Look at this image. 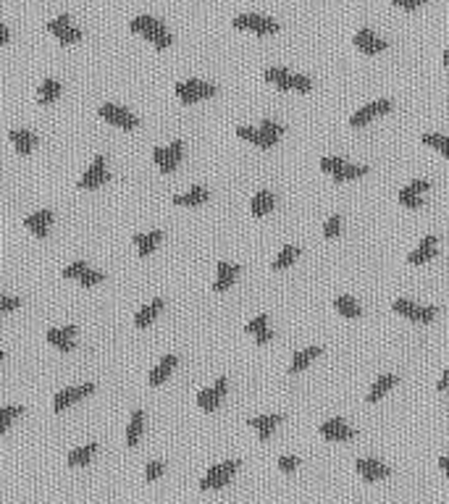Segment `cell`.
Wrapping results in <instances>:
<instances>
[{"mask_svg":"<svg viewBox=\"0 0 449 504\" xmlns=\"http://www.w3.org/2000/svg\"><path fill=\"white\" fill-rule=\"evenodd\" d=\"M129 30L135 32V34H139V37H145L158 50H165V47H171V43H174V37L163 27V21H158L152 16H137V19H132L129 21Z\"/></svg>","mask_w":449,"mask_h":504,"instance_id":"obj_1","label":"cell"},{"mask_svg":"<svg viewBox=\"0 0 449 504\" xmlns=\"http://www.w3.org/2000/svg\"><path fill=\"white\" fill-rule=\"evenodd\" d=\"M263 76H266L268 84L284 89V92L286 89H297V92H310V89H313V82H310L308 76L292 74V71H286V69H266Z\"/></svg>","mask_w":449,"mask_h":504,"instance_id":"obj_2","label":"cell"},{"mask_svg":"<svg viewBox=\"0 0 449 504\" xmlns=\"http://www.w3.org/2000/svg\"><path fill=\"white\" fill-rule=\"evenodd\" d=\"M218 89L216 84H208V82H200V79H187V82H179L176 84V98H179L184 105H195L200 100H210Z\"/></svg>","mask_w":449,"mask_h":504,"instance_id":"obj_3","label":"cell"},{"mask_svg":"<svg viewBox=\"0 0 449 504\" xmlns=\"http://www.w3.org/2000/svg\"><path fill=\"white\" fill-rule=\"evenodd\" d=\"M231 27H234V30H242V32H255L257 37H268V34H276V32H279V21H273V19L260 16V14H242L231 21Z\"/></svg>","mask_w":449,"mask_h":504,"instance_id":"obj_4","label":"cell"},{"mask_svg":"<svg viewBox=\"0 0 449 504\" xmlns=\"http://www.w3.org/2000/svg\"><path fill=\"white\" fill-rule=\"evenodd\" d=\"M237 470H240V460H226V462H221V465H213L208 473L203 475L200 489L203 491L224 489L226 483H231V478H234Z\"/></svg>","mask_w":449,"mask_h":504,"instance_id":"obj_5","label":"cell"},{"mask_svg":"<svg viewBox=\"0 0 449 504\" xmlns=\"http://www.w3.org/2000/svg\"><path fill=\"white\" fill-rule=\"evenodd\" d=\"M111 181L108 174V163H105V155H95L92 165L84 171V176L76 181V190H100Z\"/></svg>","mask_w":449,"mask_h":504,"instance_id":"obj_6","label":"cell"},{"mask_svg":"<svg viewBox=\"0 0 449 504\" xmlns=\"http://www.w3.org/2000/svg\"><path fill=\"white\" fill-rule=\"evenodd\" d=\"M97 113H100V119H105L111 126H119V129H126V132H132V129L139 126V119H137L132 111L121 108V105L105 103L97 108Z\"/></svg>","mask_w":449,"mask_h":504,"instance_id":"obj_7","label":"cell"},{"mask_svg":"<svg viewBox=\"0 0 449 504\" xmlns=\"http://www.w3.org/2000/svg\"><path fill=\"white\" fill-rule=\"evenodd\" d=\"M391 310L397 315L410 318L413 323H431L436 318V308H423L418 302H410V299H394L391 302Z\"/></svg>","mask_w":449,"mask_h":504,"instance_id":"obj_8","label":"cell"},{"mask_svg":"<svg viewBox=\"0 0 449 504\" xmlns=\"http://www.w3.org/2000/svg\"><path fill=\"white\" fill-rule=\"evenodd\" d=\"M47 32L56 34L58 43H63V45H76L84 40V32L79 30V27H74L71 19L66 14L58 16V19H53V21H47Z\"/></svg>","mask_w":449,"mask_h":504,"instance_id":"obj_9","label":"cell"},{"mask_svg":"<svg viewBox=\"0 0 449 504\" xmlns=\"http://www.w3.org/2000/svg\"><path fill=\"white\" fill-rule=\"evenodd\" d=\"M226 389H229V378H218L210 389H200V391H197V404H200V410L216 413V410L221 407V402H224Z\"/></svg>","mask_w":449,"mask_h":504,"instance_id":"obj_10","label":"cell"},{"mask_svg":"<svg viewBox=\"0 0 449 504\" xmlns=\"http://www.w3.org/2000/svg\"><path fill=\"white\" fill-rule=\"evenodd\" d=\"M391 108V100H376V103H368L362 105L360 111H355L352 116H349V126H355V129H360V126H368L373 119H378V116H387Z\"/></svg>","mask_w":449,"mask_h":504,"instance_id":"obj_11","label":"cell"},{"mask_svg":"<svg viewBox=\"0 0 449 504\" xmlns=\"http://www.w3.org/2000/svg\"><path fill=\"white\" fill-rule=\"evenodd\" d=\"M92 391H95V384L66 386V389H60L58 394H56V400H53V410H56V413H63L66 407H71V404H76L79 400L90 397Z\"/></svg>","mask_w":449,"mask_h":504,"instance_id":"obj_12","label":"cell"},{"mask_svg":"<svg viewBox=\"0 0 449 504\" xmlns=\"http://www.w3.org/2000/svg\"><path fill=\"white\" fill-rule=\"evenodd\" d=\"M426 190H431V181L415 179V181H410L404 190H400V203L410 210H420L423 208V192H426Z\"/></svg>","mask_w":449,"mask_h":504,"instance_id":"obj_13","label":"cell"},{"mask_svg":"<svg viewBox=\"0 0 449 504\" xmlns=\"http://www.w3.org/2000/svg\"><path fill=\"white\" fill-rule=\"evenodd\" d=\"M76 334H79V328H76V326L50 328V331L45 334V339H47V344H53L58 352H74Z\"/></svg>","mask_w":449,"mask_h":504,"instance_id":"obj_14","label":"cell"},{"mask_svg":"<svg viewBox=\"0 0 449 504\" xmlns=\"http://www.w3.org/2000/svg\"><path fill=\"white\" fill-rule=\"evenodd\" d=\"M352 43H355V47H358L360 53H365V56H378V53H384V50L389 47L387 40H381V37L373 34L368 27H365V30H360L358 34H355V40H352Z\"/></svg>","mask_w":449,"mask_h":504,"instance_id":"obj_15","label":"cell"},{"mask_svg":"<svg viewBox=\"0 0 449 504\" xmlns=\"http://www.w3.org/2000/svg\"><path fill=\"white\" fill-rule=\"evenodd\" d=\"M318 431H321V436H323L326 442H349V439L355 436V431L349 428L345 420H339V417L326 420Z\"/></svg>","mask_w":449,"mask_h":504,"instance_id":"obj_16","label":"cell"},{"mask_svg":"<svg viewBox=\"0 0 449 504\" xmlns=\"http://www.w3.org/2000/svg\"><path fill=\"white\" fill-rule=\"evenodd\" d=\"M355 468H358V473L362 481H368V483H373V481H384V478H389V468L384 465V462H378V460H358L355 462Z\"/></svg>","mask_w":449,"mask_h":504,"instance_id":"obj_17","label":"cell"},{"mask_svg":"<svg viewBox=\"0 0 449 504\" xmlns=\"http://www.w3.org/2000/svg\"><path fill=\"white\" fill-rule=\"evenodd\" d=\"M237 137H242V139L253 142L255 148H263V150H270L279 145V139L270 137V134H266L260 126H257V129H253V126H237Z\"/></svg>","mask_w":449,"mask_h":504,"instance_id":"obj_18","label":"cell"},{"mask_svg":"<svg viewBox=\"0 0 449 504\" xmlns=\"http://www.w3.org/2000/svg\"><path fill=\"white\" fill-rule=\"evenodd\" d=\"M218 276H216V282H213V292H226V289H231V284L237 282V276L242 273V268L237 263H226L221 260L218 263Z\"/></svg>","mask_w":449,"mask_h":504,"instance_id":"obj_19","label":"cell"},{"mask_svg":"<svg viewBox=\"0 0 449 504\" xmlns=\"http://www.w3.org/2000/svg\"><path fill=\"white\" fill-rule=\"evenodd\" d=\"M50 223H53V210H37V213H32V216L24 218V226L30 229L34 237H40V239L47 237Z\"/></svg>","mask_w":449,"mask_h":504,"instance_id":"obj_20","label":"cell"},{"mask_svg":"<svg viewBox=\"0 0 449 504\" xmlns=\"http://www.w3.org/2000/svg\"><path fill=\"white\" fill-rule=\"evenodd\" d=\"M434 255H436V237L434 234H428V237L420 239L418 247L407 255V263H410V266H423V263H428Z\"/></svg>","mask_w":449,"mask_h":504,"instance_id":"obj_21","label":"cell"},{"mask_svg":"<svg viewBox=\"0 0 449 504\" xmlns=\"http://www.w3.org/2000/svg\"><path fill=\"white\" fill-rule=\"evenodd\" d=\"M163 308H165V299H163V297H155L152 302H148V305H145V308H142V310L135 315V326L137 328H148L150 323H152V321H155V318L163 312Z\"/></svg>","mask_w":449,"mask_h":504,"instance_id":"obj_22","label":"cell"},{"mask_svg":"<svg viewBox=\"0 0 449 504\" xmlns=\"http://www.w3.org/2000/svg\"><path fill=\"white\" fill-rule=\"evenodd\" d=\"M284 420V415H260V417H250L247 423H250V428L257 431V436H260V442H268L270 436H273V431L276 426Z\"/></svg>","mask_w":449,"mask_h":504,"instance_id":"obj_23","label":"cell"},{"mask_svg":"<svg viewBox=\"0 0 449 504\" xmlns=\"http://www.w3.org/2000/svg\"><path fill=\"white\" fill-rule=\"evenodd\" d=\"M176 363H179V357H176V355H165L163 360H161V363H158V365H155V368L150 371L148 384H150V386H161V384H163V381H165V378H168V376L174 373V368H176Z\"/></svg>","mask_w":449,"mask_h":504,"instance_id":"obj_24","label":"cell"},{"mask_svg":"<svg viewBox=\"0 0 449 504\" xmlns=\"http://www.w3.org/2000/svg\"><path fill=\"white\" fill-rule=\"evenodd\" d=\"M8 139L14 142L19 155H30L32 150L37 148V134L30 132V129H14V132L8 134Z\"/></svg>","mask_w":449,"mask_h":504,"instance_id":"obj_25","label":"cell"},{"mask_svg":"<svg viewBox=\"0 0 449 504\" xmlns=\"http://www.w3.org/2000/svg\"><path fill=\"white\" fill-rule=\"evenodd\" d=\"M208 200H210V192L205 187H192L189 192L176 194L174 197V205H179V208H195V205H205Z\"/></svg>","mask_w":449,"mask_h":504,"instance_id":"obj_26","label":"cell"},{"mask_svg":"<svg viewBox=\"0 0 449 504\" xmlns=\"http://www.w3.org/2000/svg\"><path fill=\"white\" fill-rule=\"evenodd\" d=\"M181 155H184V142L176 139V142H171L168 148H163V161H161V171L163 174H171V171H176L181 163Z\"/></svg>","mask_w":449,"mask_h":504,"instance_id":"obj_27","label":"cell"},{"mask_svg":"<svg viewBox=\"0 0 449 504\" xmlns=\"http://www.w3.org/2000/svg\"><path fill=\"white\" fill-rule=\"evenodd\" d=\"M273 208H276V197H273V192H268V190H260V192L253 197V203H250V210H253L255 218L268 216Z\"/></svg>","mask_w":449,"mask_h":504,"instance_id":"obj_28","label":"cell"},{"mask_svg":"<svg viewBox=\"0 0 449 504\" xmlns=\"http://www.w3.org/2000/svg\"><path fill=\"white\" fill-rule=\"evenodd\" d=\"M95 452H97V442H90V444H84V446H76V449L69 452L66 465H69V468H82V465H87V462L95 457Z\"/></svg>","mask_w":449,"mask_h":504,"instance_id":"obj_29","label":"cell"},{"mask_svg":"<svg viewBox=\"0 0 449 504\" xmlns=\"http://www.w3.org/2000/svg\"><path fill=\"white\" fill-rule=\"evenodd\" d=\"M163 242V231H148V234H135V244L139 250V257H148L155 252V247Z\"/></svg>","mask_w":449,"mask_h":504,"instance_id":"obj_30","label":"cell"},{"mask_svg":"<svg viewBox=\"0 0 449 504\" xmlns=\"http://www.w3.org/2000/svg\"><path fill=\"white\" fill-rule=\"evenodd\" d=\"M142 428H145V413L142 410H135L132 417H129V428H126V446L135 449L142 439Z\"/></svg>","mask_w":449,"mask_h":504,"instance_id":"obj_31","label":"cell"},{"mask_svg":"<svg viewBox=\"0 0 449 504\" xmlns=\"http://www.w3.org/2000/svg\"><path fill=\"white\" fill-rule=\"evenodd\" d=\"M60 92H63V84L58 79H45L37 89V100H40V105H53L60 98Z\"/></svg>","mask_w":449,"mask_h":504,"instance_id":"obj_32","label":"cell"},{"mask_svg":"<svg viewBox=\"0 0 449 504\" xmlns=\"http://www.w3.org/2000/svg\"><path fill=\"white\" fill-rule=\"evenodd\" d=\"M323 355V350L321 347H308V350H302L297 355L292 357V365H289V373H302L310 363H313L315 357Z\"/></svg>","mask_w":449,"mask_h":504,"instance_id":"obj_33","label":"cell"},{"mask_svg":"<svg viewBox=\"0 0 449 504\" xmlns=\"http://www.w3.org/2000/svg\"><path fill=\"white\" fill-rule=\"evenodd\" d=\"M394 384H397V376H391V373H389V376H381V378H378V381L371 386V391H368V402H371V404H376L378 400H384V397L389 394V389Z\"/></svg>","mask_w":449,"mask_h":504,"instance_id":"obj_34","label":"cell"},{"mask_svg":"<svg viewBox=\"0 0 449 504\" xmlns=\"http://www.w3.org/2000/svg\"><path fill=\"white\" fill-rule=\"evenodd\" d=\"M365 174H368V165L345 163L339 171H334V174H331V179H334L336 184H342V181H352V179H360V176H365Z\"/></svg>","mask_w":449,"mask_h":504,"instance_id":"obj_35","label":"cell"},{"mask_svg":"<svg viewBox=\"0 0 449 504\" xmlns=\"http://www.w3.org/2000/svg\"><path fill=\"white\" fill-rule=\"evenodd\" d=\"M21 415H24V407H21V404H5V407H0V436L14 426L16 417H21Z\"/></svg>","mask_w":449,"mask_h":504,"instance_id":"obj_36","label":"cell"},{"mask_svg":"<svg viewBox=\"0 0 449 504\" xmlns=\"http://www.w3.org/2000/svg\"><path fill=\"white\" fill-rule=\"evenodd\" d=\"M334 308L342 312V315H347V318H360V315H362V308H360L349 295L336 297V299H334Z\"/></svg>","mask_w":449,"mask_h":504,"instance_id":"obj_37","label":"cell"},{"mask_svg":"<svg viewBox=\"0 0 449 504\" xmlns=\"http://www.w3.org/2000/svg\"><path fill=\"white\" fill-rule=\"evenodd\" d=\"M299 247H295V244H286L284 250L279 252V255H276V260H273V271H284V268H289L292 266V263H295V260H297L299 257Z\"/></svg>","mask_w":449,"mask_h":504,"instance_id":"obj_38","label":"cell"},{"mask_svg":"<svg viewBox=\"0 0 449 504\" xmlns=\"http://www.w3.org/2000/svg\"><path fill=\"white\" fill-rule=\"evenodd\" d=\"M423 139V145H428V148H434L436 152H441L444 158H449V137H444V134H423L420 137Z\"/></svg>","mask_w":449,"mask_h":504,"instance_id":"obj_39","label":"cell"},{"mask_svg":"<svg viewBox=\"0 0 449 504\" xmlns=\"http://www.w3.org/2000/svg\"><path fill=\"white\" fill-rule=\"evenodd\" d=\"M103 279H105V273H100V271H92V268H87V271H84V273H82V276H79L76 282L82 284L84 289H90V286H97V284L103 282Z\"/></svg>","mask_w":449,"mask_h":504,"instance_id":"obj_40","label":"cell"},{"mask_svg":"<svg viewBox=\"0 0 449 504\" xmlns=\"http://www.w3.org/2000/svg\"><path fill=\"white\" fill-rule=\"evenodd\" d=\"M342 234V216H331L326 226H323V237L326 239H336Z\"/></svg>","mask_w":449,"mask_h":504,"instance_id":"obj_41","label":"cell"},{"mask_svg":"<svg viewBox=\"0 0 449 504\" xmlns=\"http://www.w3.org/2000/svg\"><path fill=\"white\" fill-rule=\"evenodd\" d=\"M163 473H165V462L152 460V462H148V468H145V481H148V483H152V481H158V478H161Z\"/></svg>","mask_w":449,"mask_h":504,"instance_id":"obj_42","label":"cell"},{"mask_svg":"<svg viewBox=\"0 0 449 504\" xmlns=\"http://www.w3.org/2000/svg\"><path fill=\"white\" fill-rule=\"evenodd\" d=\"M87 263L84 260H76V263H71V266H66L63 268V279H79L84 271H87Z\"/></svg>","mask_w":449,"mask_h":504,"instance_id":"obj_43","label":"cell"},{"mask_svg":"<svg viewBox=\"0 0 449 504\" xmlns=\"http://www.w3.org/2000/svg\"><path fill=\"white\" fill-rule=\"evenodd\" d=\"M345 163H347L345 158H334V155H329V158H321V168H323V174H334V171H339V168H342Z\"/></svg>","mask_w":449,"mask_h":504,"instance_id":"obj_44","label":"cell"},{"mask_svg":"<svg viewBox=\"0 0 449 504\" xmlns=\"http://www.w3.org/2000/svg\"><path fill=\"white\" fill-rule=\"evenodd\" d=\"M21 308V299L19 297H8V295H0V312H14Z\"/></svg>","mask_w":449,"mask_h":504,"instance_id":"obj_45","label":"cell"},{"mask_svg":"<svg viewBox=\"0 0 449 504\" xmlns=\"http://www.w3.org/2000/svg\"><path fill=\"white\" fill-rule=\"evenodd\" d=\"M260 129H263L266 134H270V137H276V139H281V134H284V126H281V124H276V121H270V119H263Z\"/></svg>","mask_w":449,"mask_h":504,"instance_id":"obj_46","label":"cell"},{"mask_svg":"<svg viewBox=\"0 0 449 504\" xmlns=\"http://www.w3.org/2000/svg\"><path fill=\"white\" fill-rule=\"evenodd\" d=\"M247 334H257V331H263V328H268V315H257V318H253L250 323H247Z\"/></svg>","mask_w":449,"mask_h":504,"instance_id":"obj_47","label":"cell"},{"mask_svg":"<svg viewBox=\"0 0 449 504\" xmlns=\"http://www.w3.org/2000/svg\"><path fill=\"white\" fill-rule=\"evenodd\" d=\"M428 0H391L394 8H404V11H415L420 5H426Z\"/></svg>","mask_w":449,"mask_h":504,"instance_id":"obj_48","label":"cell"},{"mask_svg":"<svg viewBox=\"0 0 449 504\" xmlns=\"http://www.w3.org/2000/svg\"><path fill=\"white\" fill-rule=\"evenodd\" d=\"M297 465H299L297 457H289V455H286V457H279V470H284V473L297 470Z\"/></svg>","mask_w":449,"mask_h":504,"instance_id":"obj_49","label":"cell"},{"mask_svg":"<svg viewBox=\"0 0 449 504\" xmlns=\"http://www.w3.org/2000/svg\"><path fill=\"white\" fill-rule=\"evenodd\" d=\"M270 339H273V331H270V328H263V331L255 334V341H257V344H268Z\"/></svg>","mask_w":449,"mask_h":504,"instance_id":"obj_50","label":"cell"},{"mask_svg":"<svg viewBox=\"0 0 449 504\" xmlns=\"http://www.w3.org/2000/svg\"><path fill=\"white\" fill-rule=\"evenodd\" d=\"M436 389H439V391H447V389H449V365H447V371H444V376L439 378V384H436Z\"/></svg>","mask_w":449,"mask_h":504,"instance_id":"obj_51","label":"cell"},{"mask_svg":"<svg viewBox=\"0 0 449 504\" xmlns=\"http://www.w3.org/2000/svg\"><path fill=\"white\" fill-rule=\"evenodd\" d=\"M8 43H11V32H8L5 24H0V45H8Z\"/></svg>","mask_w":449,"mask_h":504,"instance_id":"obj_52","label":"cell"},{"mask_svg":"<svg viewBox=\"0 0 449 504\" xmlns=\"http://www.w3.org/2000/svg\"><path fill=\"white\" fill-rule=\"evenodd\" d=\"M161 161H163V148H155L152 150V163L161 168Z\"/></svg>","mask_w":449,"mask_h":504,"instance_id":"obj_53","label":"cell"},{"mask_svg":"<svg viewBox=\"0 0 449 504\" xmlns=\"http://www.w3.org/2000/svg\"><path fill=\"white\" fill-rule=\"evenodd\" d=\"M439 468L444 475H449V457H439Z\"/></svg>","mask_w":449,"mask_h":504,"instance_id":"obj_54","label":"cell"},{"mask_svg":"<svg viewBox=\"0 0 449 504\" xmlns=\"http://www.w3.org/2000/svg\"><path fill=\"white\" fill-rule=\"evenodd\" d=\"M444 66H449V47L444 50Z\"/></svg>","mask_w":449,"mask_h":504,"instance_id":"obj_55","label":"cell"},{"mask_svg":"<svg viewBox=\"0 0 449 504\" xmlns=\"http://www.w3.org/2000/svg\"><path fill=\"white\" fill-rule=\"evenodd\" d=\"M3 357H5V355H3V352H0V363H3Z\"/></svg>","mask_w":449,"mask_h":504,"instance_id":"obj_56","label":"cell"}]
</instances>
